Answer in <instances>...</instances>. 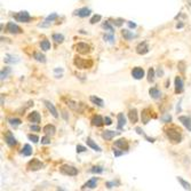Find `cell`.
<instances>
[{
    "label": "cell",
    "instance_id": "obj_18",
    "mask_svg": "<svg viewBox=\"0 0 191 191\" xmlns=\"http://www.w3.org/2000/svg\"><path fill=\"white\" fill-rule=\"evenodd\" d=\"M89 14H91V9L87 8V7H82V8L75 12V15H78L79 17H87Z\"/></svg>",
    "mask_w": 191,
    "mask_h": 191
},
{
    "label": "cell",
    "instance_id": "obj_9",
    "mask_svg": "<svg viewBox=\"0 0 191 191\" xmlns=\"http://www.w3.org/2000/svg\"><path fill=\"white\" fill-rule=\"evenodd\" d=\"M5 141H6V143L9 146H14V145H16V143H17V141L14 137V135H13V133L11 131H7L6 133H5Z\"/></svg>",
    "mask_w": 191,
    "mask_h": 191
},
{
    "label": "cell",
    "instance_id": "obj_54",
    "mask_svg": "<svg viewBox=\"0 0 191 191\" xmlns=\"http://www.w3.org/2000/svg\"><path fill=\"white\" fill-rule=\"evenodd\" d=\"M127 24H128V26H129V28H132V29H135V28H136V24L133 23V22H131V21H128Z\"/></svg>",
    "mask_w": 191,
    "mask_h": 191
},
{
    "label": "cell",
    "instance_id": "obj_7",
    "mask_svg": "<svg viewBox=\"0 0 191 191\" xmlns=\"http://www.w3.org/2000/svg\"><path fill=\"white\" fill-rule=\"evenodd\" d=\"M75 51L80 54H87V53L91 52V47L86 42H78L75 45Z\"/></svg>",
    "mask_w": 191,
    "mask_h": 191
},
{
    "label": "cell",
    "instance_id": "obj_47",
    "mask_svg": "<svg viewBox=\"0 0 191 191\" xmlns=\"http://www.w3.org/2000/svg\"><path fill=\"white\" fill-rule=\"evenodd\" d=\"M179 70L181 73H184L185 72V63L184 62H180L179 63Z\"/></svg>",
    "mask_w": 191,
    "mask_h": 191
},
{
    "label": "cell",
    "instance_id": "obj_31",
    "mask_svg": "<svg viewBox=\"0 0 191 191\" xmlns=\"http://www.w3.org/2000/svg\"><path fill=\"white\" fill-rule=\"evenodd\" d=\"M33 58H35V61H38V62H40V63H45L46 62V57H45V55L44 54H41L39 52H35L33 54Z\"/></svg>",
    "mask_w": 191,
    "mask_h": 191
},
{
    "label": "cell",
    "instance_id": "obj_35",
    "mask_svg": "<svg viewBox=\"0 0 191 191\" xmlns=\"http://www.w3.org/2000/svg\"><path fill=\"white\" fill-rule=\"evenodd\" d=\"M53 40L57 44H62L64 41V35H60V33H54L53 35Z\"/></svg>",
    "mask_w": 191,
    "mask_h": 191
},
{
    "label": "cell",
    "instance_id": "obj_44",
    "mask_svg": "<svg viewBox=\"0 0 191 191\" xmlns=\"http://www.w3.org/2000/svg\"><path fill=\"white\" fill-rule=\"evenodd\" d=\"M101 18H102V16L101 15H94L92 18H91V24H95V23H97V22H100L101 21Z\"/></svg>",
    "mask_w": 191,
    "mask_h": 191
},
{
    "label": "cell",
    "instance_id": "obj_56",
    "mask_svg": "<svg viewBox=\"0 0 191 191\" xmlns=\"http://www.w3.org/2000/svg\"><path fill=\"white\" fill-rule=\"evenodd\" d=\"M189 1V4H190V6H191V0H188Z\"/></svg>",
    "mask_w": 191,
    "mask_h": 191
},
{
    "label": "cell",
    "instance_id": "obj_41",
    "mask_svg": "<svg viewBox=\"0 0 191 191\" xmlns=\"http://www.w3.org/2000/svg\"><path fill=\"white\" fill-rule=\"evenodd\" d=\"M103 39H104L105 41H109L111 44H113V42H115V35H113V33H110V35L105 33V35H103Z\"/></svg>",
    "mask_w": 191,
    "mask_h": 191
},
{
    "label": "cell",
    "instance_id": "obj_30",
    "mask_svg": "<svg viewBox=\"0 0 191 191\" xmlns=\"http://www.w3.org/2000/svg\"><path fill=\"white\" fill-rule=\"evenodd\" d=\"M21 153H22L23 156H25V157L31 156V155H32V148H31V145H30V144H25V145H24Z\"/></svg>",
    "mask_w": 191,
    "mask_h": 191
},
{
    "label": "cell",
    "instance_id": "obj_52",
    "mask_svg": "<svg viewBox=\"0 0 191 191\" xmlns=\"http://www.w3.org/2000/svg\"><path fill=\"white\" fill-rule=\"evenodd\" d=\"M30 129H31V131H35V132H39V131H40V127H39V126H35V125H31V126H30Z\"/></svg>",
    "mask_w": 191,
    "mask_h": 191
},
{
    "label": "cell",
    "instance_id": "obj_29",
    "mask_svg": "<svg viewBox=\"0 0 191 191\" xmlns=\"http://www.w3.org/2000/svg\"><path fill=\"white\" fill-rule=\"evenodd\" d=\"M150 111V109H144L142 111V122L143 124H148L149 120L151 119V113H148Z\"/></svg>",
    "mask_w": 191,
    "mask_h": 191
},
{
    "label": "cell",
    "instance_id": "obj_2",
    "mask_svg": "<svg viewBox=\"0 0 191 191\" xmlns=\"http://www.w3.org/2000/svg\"><path fill=\"white\" fill-rule=\"evenodd\" d=\"M73 64L78 69H89L93 66V61L92 60H84V58L75 56L73 60Z\"/></svg>",
    "mask_w": 191,
    "mask_h": 191
},
{
    "label": "cell",
    "instance_id": "obj_45",
    "mask_svg": "<svg viewBox=\"0 0 191 191\" xmlns=\"http://www.w3.org/2000/svg\"><path fill=\"white\" fill-rule=\"evenodd\" d=\"M28 139H29L30 141H32L33 143H38V142H39V136L33 135V134H29V135H28Z\"/></svg>",
    "mask_w": 191,
    "mask_h": 191
},
{
    "label": "cell",
    "instance_id": "obj_13",
    "mask_svg": "<svg viewBox=\"0 0 191 191\" xmlns=\"http://www.w3.org/2000/svg\"><path fill=\"white\" fill-rule=\"evenodd\" d=\"M28 120H29L30 122L39 124L41 120V117H40V115H39V112H38V111H32L29 116H28Z\"/></svg>",
    "mask_w": 191,
    "mask_h": 191
},
{
    "label": "cell",
    "instance_id": "obj_55",
    "mask_svg": "<svg viewBox=\"0 0 191 191\" xmlns=\"http://www.w3.org/2000/svg\"><path fill=\"white\" fill-rule=\"evenodd\" d=\"M176 28H177V29H181V28H183V23H179L177 25H176Z\"/></svg>",
    "mask_w": 191,
    "mask_h": 191
},
{
    "label": "cell",
    "instance_id": "obj_25",
    "mask_svg": "<svg viewBox=\"0 0 191 191\" xmlns=\"http://www.w3.org/2000/svg\"><path fill=\"white\" fill-rule=\"evenodd\" d=\"M89 100H91V102H92L93 104L97 105V106H100V108H103L104 106V102H103V100L100 99V97H97V96H91L89 97Z\"/></svg>",
    "mask_w": 191,
    "mask_h": 191
},
{
    "label": "cell",
    "instance_id": "obj_50",
    "mask_svg": "<svg viewBox=\"0 0 191 191\" xmlns=\"http://www.w3.org/2000/svg\"><path fill=\"white\" fill-rule=\"evenodd\" d=\"M162 120L164 122H169L171 120H172V117L169 116V115H165V116L162 118Z\"/></svg>",
    "mask_w": 191,
    "mask_h": 191
},
{
    "label": "cell",
    "instance_id": "obj_46",
    "mask_svg": "<svg viewBox=\"0 0 191 191\" xmlns=\"http://www.w3.org/2000/svg\"><path fill=\"white\" fill-rule=\"evenodd\" d=\"M41 144H51V136L46 135V136L41 137Z\"/></svg>",
    "mask_w": 191,
    "mask_h": 191
},
{
    "label": "cell",
    "instance_id": "obj_10",
    "mask_svg": "<svg viewBox=\"0 0 191 191\" xmlns=\"http://www.w3.org/2000/svg\"><path fill=\"white\" fill-rule=\"evenodd\" d=\"M132 75H133L134 79L140 80V79H142L144 77V70L142 68H140V66H136V68H134L132 70Z\"/></svg>",
    "mask_w": 191,
    "mask_h": 191
},
{
    "label": "cell",
    "instance_id": "obj_23",
    "mask_svg": "<svg viewBox=\"0 0 191 191\" xmlns=\"http://www.w3.org/2000/svg\"><path fill=\"white\" fill-rule=\"evenodd\" d=\"M55 132H56V128H55V126L54 125H46L45 127H44V133L46 134V135H49V136H53L54 134H55Z\"/></svg>",
    "mask_w": 191,
    "mask_h": 191
},
{
    "label": "cell",
    "instance_id": "obj_39",
    "mask_svg": "<svg viewBox=\"0 0 191 191\" xmlns=\"http://www.w3.org/2000/svg\"><path fill=\"white\" fill-rule=\"evenodd\" d=\"M12 72V69L11 68H8V66H6L5 69L1 70V80H4L5 78H7V75H9Z\"/></svg>",
    "mask_w": 191,
    "mask_h": 191
},
{
    "label": "cell",
    "instance_id": "obj_28",
    "mask_svg": "<svg viewBox=\"0 0 191 191\" xmlns=\"http://www.w3.org/2000/svg\"><path fill=\"white\" fill-rule=\"evenodd\" d=\"M56 18H57V14H56V13H53L52 15H49V16H47V17H46V20H45V23L40 24L39 26H42V28H44V26H47V25H49V23H51V22L55 21Z\"/></svg>",
    "mask_w": 191,
    "mask_h": 191
},
{
    "label": "cell",
    "instance_id": "obj_11",
    "mask_svg": "<svg viewBox=\"0 0 191 191\" xmlns=\"http://www.w3.org/2000/svg\"><path fill=\"white\" fill-rule=\"evenodd\" d=\"M117 135H119V132H115V131H103L101 134L102 139H104L105 141H110Z\"/></svg>",
    "mask_w": 191,
    "mask_h": 191
},
{
    "label": "cell",
    "instance_id": "obj_17",
    "mask_svg": "<svg viewBox=\"0 0 191 191\" xmlns=\"http://www.w3.org/2000/svg\"><path fill=\"white\" fill-rule=\"evenodd\" d=\"M96 184H97V177H92V179L89 180V181H87L85 184L81 186V189L84 190V189H95L96 188Z\"/></svg>",
    "mask_w": 191,
    "mask_h": 191
},
{
    "label": "cell",
    "instance_id": "obj_3",
    "mask_svg": "<svg viewBox=\"0 0 191 191\" xmlns=\"http://www.w3.org/2000/svg\"><path fill=\"white\" fill-rule=\"evenodd\" d=\"M60 172L64 175H69V176H75L78 175V169L71 165H62L60 167Z\"/></svg>",
    "mask_w": 191,
    "mask_h": 191
},
{
    "label": "cell",
    "instance_id": "obj_48",
    "mask_svg": "<svg viewBox=\"0 0 191 191\" xmlns=\"http://www.w3.org/2000/svg\"><path fill=\"white\" fill-rule=\"evenodd\" d=\"M75 149H77V153H81V152H85V151L87 150L86 148H85V146H82V145H77V148H75Z\"/></svg>",
    "mask_w": 191,
    "mask_h": 191
},
{
    "label": "cell",
    "instance_id": "obj_20",
    "mask_svg": "<svg viewBox=\"0 0 191 191\" xmlns=\"http://www.w3.org/2000/svg\"><path fill=\"white\" fill-rule=\"evenodd\" d=\"M128 118H129V120H131L132 124H136V122H137V120H139V115H137L136 109L129 110V112H128Z\"/></svg>",
    "mask_w": 191,
    "mask_h": 191
},
{
    "label": "cell",
    "instance_id": "obj_37",
    "mask_svg": "<svg viewBox=\"0 0 191 191\" xmlns=\"http://www.w3.org/2000/svg\"><path fill=\"white\" fill-rule=\"evenodd\" d=\"M135 131H136V133L140 134V135H143V136H144L145 139H146V141H148V142H151V143H153V142H155V139H150V137H148V136H146V135H145V134L143 133L142 128L136 127V128H135Z\"/></svg>",
    "mask_w": 191,
    "mask_h": 191
},
{
    "label": "cell",
    "instance_id": "obj_26",
    "mask_svg": "<svg viewBox=\"0 0 191 191\" xmlns=\"http://www.w3.org/2000/svg\"><path fill=\"white\" fill-rule=\"evenodd\" d=\"M5 63H18L20 62V58L17 56H14V55H11V54H7L5 58H4Z\"/></svg>",
    "mask_w": 191,
    "mask_h": 191
},
{
    "label": "cell",
    "instance_id": "obj_33",
    "mask_svg": "<svg viewBox=\"0 0 191 191\" xmlns=\"http://www.w3.org/2000/svg\"><path fill=\"white\" fill-rule=\"evenodd\" d=\"M177 181L180 182V184L183 186V189H185V190H191V185L189 182H186L185 180H183L182 177H177Z\"/></svg>",
    "mask_w": 191,
    "mask_h": 191
},
{
    "label": "cell",
    "instance_id": "obj_36",
    "mask_svg": "<svg viewBox=\"0 0 191 191\" xmlns=\"http://www.w3.org/2000/svg\"><path fill=\"white\" fill-rule=\"evenodd\" d=\"M111 22H109V21H105L104 23L102 24V26H103V29H105L106 31H109L110 33H113L115 32V29H113V26L111 25Z\"/></svg>",
    "mask_w": 191,
    "mask_h": 191
},
{
    "label": "cell",
    "instance_id": "obj_38",
    "mask_svg": "<svg viewBox=\"0 0 191 191\" xmlns=\"http://www.w3.org/2000/svg\"><path fill=\"white\" fill-rule=\"evenodd\" d=\"M103 171H104V168L102 167V166H93L91 168V173H94V174H101L103 173Z\"/></svg>",
    "mask_w": 191,
    "mask_h": 191
},
{
    "label": "cell",
    "instance_id": "obj_22",
    "mask_svg": "<svg viewBox=\"0 0 191 191\" xmlns=\"http://www.w3.org/2000/svg\"><path fill=\"white\" fill-rule=\"evenodd\" d=\"M117 119H118V125H117V128L118 129H122L124 126L126 125V118L124 116V113H119L117 116Z\"/></svg>",
    "mask_w": 191,
    "mask_h": 191
},
{
    "label": "cell",
    "instance_id": "obj_12",
    "mask_svg": "<svg viewBox=\"0 0 191 191\" xmlns=\"http://www.w3.org/2000/svg\"><path fill=\"white\" fill-rule=\"evenodd\" d=\"M184 84H183V79L181 77H176L175 78V93L176 94H180V93L183 92L184 89Z\"/></svg>",
    "mask_w": 191,
    "mask_h": 191
},
{
    "label": "cell",
    "instance_id": "obj_15",
    "mask_svg": "<svg viewBox=\"0 0 191 191\" xmlns=\"http://www.w3.org/2000/svg\"><path fill=\"white\" fill-rule=\"evenodd\" d=\"M115 146L116 148H119L120 150H128L129 149V144L128 142L125 139H120L115 142Z\"/></svg>",
    "mask_w": 191,
    "mask_h": 191
},
{
    "label": "cell",
    "instance_id": "obj_43",
    "mask_svg": "<svg viewBox=\"0 0 191 191\" xmlns=\"http://www.w3.org/2000/svg\"><path fill=\"white\" fill-rule=\"evenodd\" d=\"M68 105H69L70 108L72 109V110H75V111H80L79 109V104L78 103H75V102H72V101H69L68 102Z\"/></svg>",
    "mask_w": 191,
    "mask_h": 191
},
{
    "label": "cell",
    "instance_id": "obj_4",
    "mask_svg": "<svg viewBox=\"0 0 191 191\" xmlns=\"http://www.w3.org/2000/svg\"><path fill=\"white\" fill-rule=\"evenodd\" d=\"M14 18L17 21V22H21V23H28L31 21V16H30V14L28 12H20L17 14H15L14 15Z\"/></svg>",
    "mask_w": 191,
    "mask_h": 191
},
{
    "label": "cell",
    "instance_id": "obj_6",
    "mask_svg": "<svg viewBox=\"0 0 191 191\" xmlns=\"http://www.w3.org/2000/svg\"><path fill=\"white\" fill-rule=\"evenodd\" d=\"M6 30L9 33H13V35H18V33L22 32V29L18 26L17 24L14 23V22H9V23L7 24Z\"/></svg>",
    "mask_w": 191,
    "mask_h": 191
},
{
    "label": "cell",
    "instance_id": "obj_49",
    "mask_svg": "<svg viewBox=\"0 0 191 191\" xmlns=\"http://www.w3.org/2000/svg\"><path fill=\"white\" fill-rule=\"evenodd\" d=\"M126 153V151L124 152V150L122 151H119V150H113V155H115V157H120V156H122V155H125Z\"/></svg>",
    "mask_w": 191,
    "mask_h": 191
},
{
    "label": "cell",
    "instance_id": "obj_27",
    "mask_svg": "<svg viewBox=\"0 0 191 191\" xmlns=\"http://www.w3.org/2000/svg\"><path fill=\"white\" fill-rule=\"evenodd\" d=\"M122 35L126 40H132L133 38H136V37H137L135 33H133V32H132V31H129V30H122Z\"/></svg>",
    "mask_w": 191,
    "mask_h": 191
},
{
    "label": "cell",
    "instance_id": "obj_19",
    "mask_svg": "<svg viewBox=\"0 0 191 191\" xmlns=\"http://www.w3.org/2000/svg\"><path fill=\"white\" fill-rule=\"evenodd\" d=\"M93 126H96V127H101L103 124H104V118H102L101 116H94L91 120Z\"/></svg>",
    "mask_w": 191,
    "mask_h": 191
},
{
    "label": "cell",
    "instance_id": "obj_40",
    "mask_svg": "<svg viewBox=\"0 0 191 191\" xmlns=\"http://www.w3.org/2000/svg\"><path fill=\"white\" fill-rule=\"evenodd\" d=\"M153 79H155V70H153V68H150L148 71V81L152 82Z\"/></svg>",
    "mask_w": 191,
    "mask_h": 191
},
{
    "label": "cell",
    "instance_id": "obj_5",
    "mask_svg": "<svg viewBox=\"0 0 191 191\" xmlns=\"http://www.w3.org/2000/svg\"><path fill=\"white\" fill-rule=\"evenodd\" d=\"M44 167V164L39 160V159H32V160H30L28 162V165H26V168L29 169V171H39L41 168Z\"/></svg>",
    "mask_w": 191,
    "mask_h": 191
},
{
    "label": "cell",
    "instance_id": "obj_32",
    "mask_svg": "<svg viewBox=\"0 0 191 191\" xmlns=\"http://www.w3.org/2000/svg\"><path fill=\"white\" fill-rule=\"evenodd\" d=\"M40 47L44 52H47V51L51 49V42L47 40V39H44L42 41H40Z\"/></svg>",
    "mask_w": 191,
    "mask_h": 191
},
{
    "label": "cell",
    "instance_id": "obj_21",
    "mask_svg": "<svg viewBox=\"0 0 191 191\" xmlns=\"http://www.w3.org/2000/svg\"><path fill=\"white\" fill-rule=\"evenodd\" d=\"M149 94H150L151 97L155 100H158L160 96H162V92H160L157 87H152V88H150V89H149Z\"/></svg>",
    "mask_w": 191,
    "mask_h": 191
},
{
    "label": "cell",
    "instance_id": "obj_8",
    "mask_svg": "<svg viewBox=\"0 0 191 191\" xmlns=\"http://www.w3.org/2000/svg\"><path fill=\"white\" fill-rule=\"evenodd\" d=\"M148 52H149V45H148L146 41H142L136 46V53L140 55H144Z\"/></svg>",
    "mask_w": 191,
    "mask_h": 191
},
{
    "label": "cell",
    "instance_id": "obj_16",
    "mask_svg": "<svg viewBox=\"0 0 191 191\" xmlns=\"http://www.w3.org/2000/svg\"><path fill=\"white\" fill-rule=\"evenodd\" d=\"M44 103H45V105H46V108L48 109V111H49V112L52 113V116L54 117V118H58L57 110H56V108L54 106V104H53L52 102H49V101H45Z\"/></svg>",
    "mask_w": 191,
    "mask_h": 191
},
{
    "label": "cell",
    "instance_id": "obj_34",
    "mask_svg": "<svg viewBox=\"0 0 191 191\" xmlns=\"http://www.w3.org/2000/svg\"><path fill=\"white\" fill-rule=\"evenodd\" d=\"M8 122H9V125L13 126L14 128L17 127V126H20V125L22 124L21 119H18V118H12V119H9V120H8Z\"/></svg>",
    "mask_w": 191,
    "mask_h": 191
},
{
    "label": "cell",
    "instance_id": "obj_1",
    "mask_svg": "<svg viewBox=\"0 0 191 191\" xmlns=\"http://www.w3.org/2000/svg\"><path fill=\"white\" fill-rule=\"evenodd\" d=\"M165 134L167 136V139L172 142V143H180L181 140H182V134L180 128H177L176 126H167V127L164 128Z\"/></svg>",
    "mask_w": 191,
    "mask_h": 191
},
{
    "label": "cell",
    "instance_id": "obj_42",
    "mask_svg": "<svg viewBox=\"0 0 191 191\" xmlns=\"http://www.w3.org/2000/svg\"><path fill=\"white\" fill-rule=\"evenodd\" d=\"M105 185H106V188H108V189H112V188H116V186L119 185V181H111V182H106Z\"/></svg>",
    "mask_w": 191,
    "mask_h": 191
},
{
    "label": "cell",
    "instance_id": "obj_51",
    "mask_svg": "<svg viewBox=\"0 0 191 191\" xmlns=\"http://www.w3.org/2000/svg\"><path fill=\"white\" fill-rule=\"evenodd\" d=\"M122 22H124V21H122V18H118V20H115L112 23L115 24V25H117V26H122Z\"/></svg>",
    "mask_w": 191,
    "mask_h": 191
},
{
    "label": "cell",
    "instance_id": "obj_53",
    "mask_svg": "<svg viewBox=\"0 0 191 191\" xmlns=\"http://www.w3.org/2000/svg\"><path fill=\"white\" fill-rule=\"evenodd\" d=\"M104 124L105 125H111V124H112V122H111V119L109 117H105L104 118Z\"/></svg>",
    "mask_w": 191,
    "mask_h": 191
},
{
    "label": "cell",
    "instance_id": "obj_24",
    "mask_svg": "<svg viewBox=\"0 0 191 191\" xmlns=\"http://www.w3.org/2000/svg\"><path fill=\"white\" fill-rule=\"evenodd\" d=\"M86 143H87V145L89 146V148H92L93 150H95V151H97V152H101L102 151V149L100 148L99 145L96 144L94 141H93L91 137H87V140H86Z\"/></svg>",
    "mask_w": 191,
    "mask_h": 191
},
{
    "label": "cell",
    "instance_id": "obj_14",
    "mask_svg": "<svg viewBox=\"0 0 191 191\" xmlns=\"http://www.w3.org/2000/svg\"><path fill=\"white\" fill-rule=\"evenodd\" d=\"M179 120L180 122H182V125L184 126L188 131L191 132V118L188 116H180L179 117Z\"/></svg>",
    "mask_w": 191,
    "mask_h": 191
}]
</instances>
